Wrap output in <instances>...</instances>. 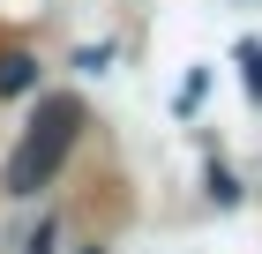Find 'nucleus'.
Here are the masks:
<instances>
[{"label":"nucleus","mask_w":262,"mask_h":254,"mask_svg":"<svg viewBox=\"0 0 262 254\" xmlns=\"http://www.w3.org/2000/svg\"><path fill=\"white\" fill-rule=\"evenodd\" d=\"M30 82H38V60L30 53H0V98H23Z\"/></svg>","instance_id":"nucleus-2"},{"label":"nucleus","mask_w":262,"mask_h":254,"mask_svg":"<svg viewBox=\"0 0 262 254\" xmlns=\"http://www.w3.org/2000/svg\"><path fill=\"white\" fill-rule=\"evenodd\" d=\"M23 254H53V224H38V232L23 239Z\"/></svg>","instance_id":"nucleus-3"},{"label":"nucleus","mask_w":262,"mask_h":254,"mask_svg":"<svg viewBox=\"0 0 262 254\" xmlns=\"http://www.w3.org/2000/svg\"><path fill=\"white\" fill-rule=\"evenodd\" d=\"M75 127H82L75 98H45L38 120H30V135L15 142V157H8V187H15V195H38L45 179L60 172V157L75 150Z\"/></svg>","instance_id":"nucleus-1"}]
</instances>
